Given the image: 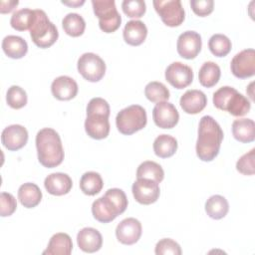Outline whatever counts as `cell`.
Here are the masks:
<instances>
[{
    "mask_svg": "<svg viewBox=\"0 0 255 255\" xmlns=\"http://www.w3.org/2000/svg\"><path fill=\"white\" fill-rule=\"evenodd\" d=\"M79 73L89 82H99L106 73L104 60L95 53H84L77 64Z\"/></svg>",
    "mask_w": 255,
    "mask_h": 255,
    "instance_id": "cell-7",
    "label": "cell"
},
{
    "mask_svg": "<svg viewBox=\"0 0 255 255\" xmlns=\"http://www.w3.org/2000/svg\"><path fill=\"white\" fill-rule=\"evenodd\" d=\"M73 249V242L67 233L59 232L54 234L43 254L48 255H69Z\"/></svg>",
    "mask_w": 255,
    "mask_h": 255,
    "instance_id": "cell-23",
    "label": "cell"
},
{
    "mask_svg": "<svg viewBox=\"0 0 255 255\" xmlns=\"http://www.w3.org/2000/svg\"><path fill=\"white\" fill-rule=\"evenodd\" d=\"M109 117L100 114L87 115L85 121V129L89 136L95 139H103L109 135L110 132Z\"/></svg>",
    "mask_w": 255,
    "mask_h": 255,
    "instance_id": "cell-16",
    "label": "cell"
},
{
    "mask_svg": "<svg viewBox=\"0 0 255 255\" xmlns=\"http://www.w3.org/2000/svg\"><path fill=\"white\" fill-rule=\"evenodd\" d=\"M147 117L145 110L138 105H131L120 111L116 118V125L123 134H132L146 125Z\"/></svg>",
    "mask_w": 255,
    "mask_h": 255,
    "instance_id": "cell-5",
    "label": "cell"
},
{
    "mask_svg": "<svg viewBox=\"0 0 255 255\" xmlns=\"http://www.w3.org/2000/svg\"><path fill=\"white\" fill-rule=\"evenodd\" d=\"M144 95L152 103L165 102L169 99L168 89L160 82H149L144 88Z\"/></svg>",
    "mask_w": 255,
    "mask_h": 255,
    "instance_id": "cell-35",
    "label": "cell"
},
{
    "mask_svg": "<svg viewBox=\"0 0 255 255\" xmlns=\"http://www.w3.org/2000/svg\"><path fill=\"white\" fill-rule=\"evenodd\" d=\"M92 213L94 218L102 223L111 222L120 215L114 204L104 195L93 202Z\"/></svg>",
    "mask_w": 255,
    "mask_h": 255,
    "instance_id": "cell-21",
    "label": "cell"
},
{
    "mask_svg": "<svg viewBox=\"0 0 255 255\" xmlns=\"http://www.w3.org/2000/svg\"><path fill=\"white\" fill-rule=\"evenodd\" d=\"M30 36L34 44L40 48L51 47L58 39L57 27L49 20L45 11L35 9V16L30 28Z\"/></svg>",
    "mask_w": 255,
    "mask_h": 255,
    "instance_id": "cell-4",
    "label": "cell"
},
{
    "mask_svg": "<svg viewBox=\"0 0 255 255\" xmlns=\"http://www.w3.org/2000/svg\"><path fill=\"white\" fill-rule=\"evenodd\" d=\"M18 199L26 208L37 206L42 199V191L39 186L33 182H26L18 189Z\"/></svg>",
    "mask_w": 255,
    "mask_h": 255,
    "instance_id": "cell-25",
    "label": "cell"
},
{
    "mask_svg": "<svg viewBox=\"0 0 255 255\" xmlns=\"http://www.w3.org/2000/svg\"><path fill=\"white\" fill-rule=\"evenodd\" d=\"M77 243L82 251L94 253L101 249L103 237L97 229L93 227H85L78 232Z\"/></svg>",
    "mask_w": 255,
    "mask_h": 255,
    "instance_id": "cell-19",
    "label": "cell"
},
{
    "mask_svg": "<svg viewBox=\"0 0 255 255\" xmlns=\"http://www.w3.org/2000/svg\"><path fill=\"white\" fill-rule=\"evenodd\" d=\"M147 35V28L140 20L128 21L123 31L124 40L130 46H138L142 44Z\"/></svg>",
    "mask_w": 255,
    "mask_h": 255,
    "instance_id": "cell-22",
    "label": "cell"
},
{
    "mask_svg": "<svg viewBox=\"0 0 255 255\" xmlns=\"http://www.w3.org/2000/svg\"><path fill=\"white\" fill-rule=\"evenodd\" d=\"M104 186V182L100 173L96 171L85 172L80 180V188L87 195L98 194Z\"/></svg>",
    "mask_w": 255,
    "mask_h": 255,
    "instance_id": "cell-30",
    "label": "cell"
},
{
    "mask_svg": "<svg viewBox=\"0 0 255 255\" xmlns=\"http://www.w3.org/2000/svg\"><path fill=\"white\" fill-rule=\"evenodd\" d=\"M0 214L2 217L10 216L17 208V201L15 197L8 192H2L0 194Z\"/></svg>",
    "mask_w": 255,
    "mask_h": 255,
    "instance_id": "cell-41",
    "label": "cell"
},
{
    "mask_svg": "<svg viewBox=\"0 0 255 255\" xmlns=\"http://www.w3.org/2000/svg\"><path fill=\"white\" fill-rule=\"evenodd\" d=\"M232 134L240 142H251L255 138V124L251 119H238L232 124Z\"/></svg>",
    "mask_w": 255,
    "mask_h": 255,
    "instance_id": "cell-26",
    "label": "cell"
},
{
    "mask_svg": "<svg viewBox=\"0 0 255 255\" xmlns=\"http://www.w3.org/2000/svg\"><path fill=\"white\" fill-rule=\"evenodd\" d=\"M1 141L8 150H18L28 141V131L21 125L6 127L1 133Z\"/></svg>",
    "mask_w": 255,
    "mask_h": 255,
    "instance_id": "cell-15",
    "label": "cell"
},
{
    "mask_svg": "<svg viewBox=\"0 0 255 255\" xmlns=\"http://www.w3.org/2000/svg\"><path fill=\"white\" fill-rule=\"evenodd\" d=\"M232 74L239 79H246L255 74V51L245 49L237 53L230 63Z\"/></svg>",
    "mask_w": 255,
    "mask_h": 255,
    "instance_id": "cell-9",
    "label": "cell"
},
{
    "mask_svg": "<svg viewBox=\"0 0 255 255\" xmlns=\"http://www.w3.org/2000/svg\"><path fill=\"white\" fill-rule=\"evenodd\" d=\"M154 252L156 255H180L181 248L174 240L170 238H163L156 243Z\"/></svg>",
    "mask_w": 255,
    "mask_h": 255,
    "instance_id": "cell-39",
    "label": "cell"
},
{
    "mask_svg": "<svg viewBox=\"0 0 255 255\" xmlns=\"http://www.w3.org/2000/svg\"><path fill=\"white\" fill-rule=\"evenodd\" d=\"M116 236L121 243L132 245L136 243L141 236V223L133 217L122 220L116 228Z\"/></svg>",
    "mask_w": 255,
    "mask_h": 255,
    "instance_id": "cell-14",
    "label": "cell"
},
{
    "mask_svg": "<svg viewBox=\"0 0 255 255\" xmlns=\"http://www.w3.org/2000/svg\"><path fill=\"white\" fill-rule=\"evenodd\" d=\"M62 26L64 31L72 36L79 37L81 36L86 28V22L84 18L78 13H69L62 20Z\"/></svg>",
    "mask_w": 255,
    "mask_h": 255,
    "instance_id": "cell-31",
    "label": "cell"
},
{
    "mask_svg": "<svg viewBox=\"0 0 255 255\" xmlns=\"http://www.w3.org/2000/svg\"><path fill=\"white\" fill-rule=\"evenodd\" d=\"M4 53L12 59H21L28 52L27 42L20 36L8 35L2 41Z\"/></svg>",
    "mask_w": 255,
    "mask_h": 255,
    "instance_id": "cell-24",
    "label": "cell"
},
{
    "mask_svg": "<svg viewBox=\"0 0 255 255\" xmlns=\"http://www.w3.org/2000/svg\"><path fill=\"white\" fill-rule=\"evenodd\" d=\"M152 3L166 26L176 27L183 22L185 12L180 0H154Z\"/></svg>",
    "mask_w": 255,
    "mask_h": 255,
    "instance_id": "cell-8",
    "label": "cell"
},
{
    "mask_svg": "<svg viewBox=\"0 0 255 255\" xmlns=\"http://www.w3.org/2000/svg\"><path fill=\"white\" fill-rule=\"evenodd\" d=\"M154 124L161 128H172L179 120V114L173 104L168 102L157 103L152 110Z\"/></svg>",
    "mask_w": 255,
    "mask_h": 255,
    "instance_id": "cell-13",
    "label": "cell"
},
{
    "mask_svg": "<svg viewBox=\"0 0 255 255\" xmlns=\"http://www.w3.org/2000/svg\"><path fill=\"white\" fill-rule=\"evenodd\" d=\"M223 140V130L219 124L210 116L200 119L198 137L196 141V154L203 161L213 160L219 153Z\"/></svg>",
    "mask_w": 255,
    "mask_h": 255,
    "instance_id": "cell-1",
    "label": "cell"
},
{
    "mask_svg": "<svg viewBox=\"0 0 255 255\" xmlns=\"http://www.w3.org/2000/svg\"><path fill=\"white\" fill-rule=\"evenodd\" d=\"M62 3L63 4H65V5H69V6H81V5H83L84 3H85V1L84 0H82V1H62Z\"/></svg>",
    "mask_w": 255,
    "mask_h": 255,
    "instance_id": "cell-45",
    "label": "cell"
},
{
    "mask_svg": "<svg viewBox=\"0 0 255 255\" xmlns=\"http://www.w3.org/2000/svg\"><path fill=\"white\" fill-rule=\"evenodd\" d=\"M95 15L99 18V26L105 33H113L121 26L122 17L114 0H92Z\"/></svg>",
    "mask_w": 255,
    "mask_h": 255,
    "instance_id": "cell-6",
    "label": "cell"
},
{
    "mask_svg": "<svg viewBox=\"0 0 255 255\" xmlns=\"http://www.w3.org/2000/svg\"><path fill=\"white\" fill-rule=\"evenodd\" d=\"M165 79L172 87L180 90L192 83L193 72L189 66L181 62H173L165 70Z\"/></svg>",
    "mask_w": 255,
    "mask_h": 255,
    "instance_id": "cell-11",
    "label": "cell"
},
{
    "mask_svg": "<svg viewBox=\"0 0 255 255\" xmlns=\"http://www.w3.org/2000/svg\"><path fill=\"white\" fill-rule=\"evenodd\" d=\"M202 46L201 36L195 31H185L178 36L176 49L180 57L190 60L194 59L200 52Z\"/></svg>",
    "mask_w": 255,
    "mask_h": 255,
    "instance_id": "cell-12",
    "label": "cell"
},
{
    "mask_svg": "<svg viewBox=\"0 0 255 255\" xmlns=\"http://www.w3.org/2000/svg\"><path fill=\"white\" fill-rule=\"evenodd\" d=\"M231 41L223 34H214L208 41L210 52L216 57H224L231 50Z\"/></svg>",
    "mask_w": 255,
    "mask_h": 255,
    "instance_id": "cell-34",
    "label": "cell"
},
{
    "mask_svg": "<svg viewBox=\"0 0 255 255\" xmlns=\"http://www.w3.org/2000/svg\"><path fill=\"white\" fill-rule=\"evenodd\" d=\"M221 71L219 66L211 61L203 63L198 72L199 83L206 88L215 86L220 79Z\"/></svg>",
    "mask_w": 255,
    "mask_h": 255,
    "instance_id": "cell-28",
    "label": "cell"
},
{
    "mask_svg": "<svg viewBox=\"0 0 255 255\" xmlns=\"http://www.w3.org/2000/svg\"><path fill=\"white\" fill-rule=\"evenodd\" d=\"M51 92L56 99L69 101L77 96L78 84L69 76H60L52 82Z\"/></svg>",
    "mask_w": 255,
    "mask_h": 255,
    "instance_id": "cell-17",
    "label": "cell"
},
{
    "mask_svg": "<svg viewBox=\"0 0 255 255\" xmlns=\"http://www.w3.org/2000/svg\"><path fill=\"white\" fill-rule=\"evenodd\" d=\"M36 147L39 162L48 168H53L62 163L64 148L59 133L51 128H44L37 132Z\"/></svg>",
    "mask_w": 255,
    "mask_h": 255,
    "instance_id": "cell-2",
    "label": "cell"
},
{
    "mask_svg": "<svg viewBox=\"0 0 255 255\" xmlns=\"http://www.w3.org/2000/svg\"><path fill=\"white\" fill-rule=\"evenodd\" d=\"M136 177L148 178L159 183L164 177V171L158 163L151 160H146L138 165L136 170Z\"/></svg>",
    "mask_w": 255,
    "mask_h": 255,
    "instance_id": "cell-32",
    "label": "cell"
},
{
    "mask_svg": "<svg viewBox=\"0 0 255 255\" xmlns=\"http://www.w3.org/2000/svg\"><path fill=\"white\" fill-rule=\"evenodd\" d=\"M100 114L110 117V105L102 98H93L87 106V115Z\"/></svg>",
    "mask_w": 255,
    "mask_h": 255,
    "instance_id": "cell-42",
    "label": "cell"
},
{
    "mask_svg": "<svg viewBox=\"0 0 255 255\" xmlns=\"http://www.w3.org/2000/svg\"><path fill=\"white\" fill-rule=\"evenodd\" d=\"M190 6L196 15L204 17L213 11L214 2L213 0H191Z\"/></svg>",
    "mask_w": 255,
    "mask_h": 255,
    "instance_id": "cell-43",
    "label": "cell"
},
{
    "mask_svg": "<svg viewBox=\"0 0 255 255\" xmlns=\"http://www.w3.org/2000/svg\"><path fill=\"white\" fill-rule=\"evenodd\" d=\"M35 16V10L29 8H23L17 10L13 13L10 19V24L12 28L17 31L30 30Z\"/></svg>",
    "mask_w": 255,
    "mask_h": 255,
    "instance_id": "cell-33",
    "label": "cell"
},
{
    "mask_svg": "<svg viewBox=\"0 0 255 255\" xmlns=\"http://www.w3.org/2000/svg\"><path fill=\"white\" fill-rule=\"evenodd\" d=\"M27 94L19 86H11L6 93V101L12 109H21L27 104Z\"/></svg>",
    "mask_w": 255,
    "mask_h": 255,
    "instance_id": "cell-36",
    "label": "cell"
},
{
    "mask_svg": "<svg viewBox=\"0 0 255 255\" xmlns=\"http://www.w3.org/2000/svg\"><path fill=\"white\" fill-rule=\"evenodd\" d=\"M134 199L144 205L154 203L159 197V186L154 180L148 178H137L131 186Z\"/></svg>",
    "mask_w": 255,
    "mask_h": 255,
    "instance_id": "cell-10",
    "label": "cell"
},
{
    "mask_svg": "<svg viewBox=\"0 0 255 255\" xmlns=\"http://www.w3.org/2000/svg\"><path fill=\"white\" fill-rule=\"evenodd\" d=\"M44 186L50 194L60 196L70 192L73 186V181L67 173L54 172L45 178Z\"/></svg>",
    "mask_w": 255,
    "mask_h": 255,
    "instance_id": "cell-20",
    "label": "cell"
},
{
    "mask_svg": "<svg viewBox=\"0 0 255 255\" xmlns=\"http://www.w3.org/2000/svg\"><path fill=\"white\" fill-rule=\"evenodd\" d=\"M177 149V140L169 134H159L153 141L154 153L161 158L172 156Z\"/></svg>",
    "mask_w": 255,
    "mask_h": 255,
    "instance_id": "cell-29",
    "label": "cell"
},
{
    "mask_svg": "<svg viewBox=\"0 0 255 255\" xmlns=\"http://www.w3.org/2000/svg\"><path fill=\"white\" fill-rule=\"evenodd\" d=\"M122 8L124 13L130 18L142 17L146 10L143 0H125L122 3Z\"/></svg>",
    "mask_w": 255,
    "mask_h": 255,
    "instance_id": "cell-37",
    "label": "cell"
},
{
    "mask_svg": "<svg viewBox=\"0 0 255 255\" xmlns=\"http://www.w3.org/2000/svg\"><path fill=\"white\" fill-rule=\"evenodd\" d=\"M179 104L183 112L190 115L200 113L207 104V98L202 91L187 90L180 98Z\"/></svg>",
    "mask_w": 255,
    "mask_h": 255,
    "instance_id": "cell-18",
    "label": "cell"
},
{
    "mask_svg": "<svg viewBox=\"0 0 255 255\" xmlns=\"http://www.w3.org/2000/svg\"><path fill=\"white\" fill-rule=\"evenodd\" d=\"M117 208L120 214L125 212L128 207V198L124 190L120 188H110L104 194Z\"/></svg>",
    "mask_w": 255,
    "mask_h": 255,
    "instance_id": "cell-38",
    "label": "cell"
},
{
    "mask_svg": "<svg viewBox=\"0 0 255 255\" xmlns=\"http://www.w3.org/2000/svg\"><path fill=\"white\" fill-rule=\"evenodd\" d=\"M254 151L255 148H252L250 151L243 154L236 162V169L244 175H253L255 172L254 169Z\"/></svg>",
    "mask_w": 255,
    "mask_h": 255,
    "instance_id": "cell-40",
    "label": "cell"
},
{
    "mask_svg": "<svg viewBox=\"0 0 255 255\" xmlns=\"http://www.w3.org/2000/svg\"><path fill=\"white\" fill-rule=\"evenodd\" d=\"M229 210L227 199L219 194L210 196L205 202V211L207 215L213 219L223 218Z\"/></svg>",
    "mask_w": 255,
    "mask_h": 255,
    "instance_id": "cell-27",
    "label": "cell"
},
{
    "mask_svg": "<svg viewBox=\"0 0 255 255\" xmlns=\"http://www.w3.org/2000/svg\"><path fill=\"white\" fill-rule=\"evenodd\" d=\"M213 105L217 109L226 111L234 117L246 115L251 108L250 101L229 86L221 87L213 94Z\"/></svg>",
    "mask_w": 255,
    "mask_h": 255,
    "instance_id": "cell-3",
    "label": "cell"
},
{
    "mask_svg": "<svg viewBox=\"0 0 255 255\" xmlns=\"http://www.w3.org/2000/svg\"><path fill=\"white\" fill-rule=\"evenodd\" d=\"M19 4L17 0H9V1H1L0 2V12L1 13H9Z\"/></svg>",
    "mask_w": 255,
    "mask_h": 255,
    "instance_id": "cell-44",
    "label": "cell"
}]
</instances>
